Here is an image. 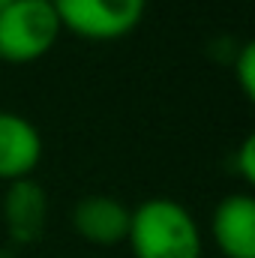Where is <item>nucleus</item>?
<instances>
[{
	"label": "nucleus",
	"instance_id": "nucleus-1",
	"mask_svg": "<svg viewBox=\"0 0 255 258\" xmlns=\"http://www.w3.org/2000/svg\"><path fill=\"white\" fill-rule=\"evenodd\" d=\"M132 258H201L204 234L177 198L153 195L129 207L126 240Z\"/></svg>",
	"mask_w": 255,
	"mask_h": 258
},
{
	"label": "nucleus",
	"instance_id": "nucleus-2",
	"mask_svg": "<svg viewBox=\"0 0 255 258\" xmlns=\"http://www.w3.org/2000/svg\"><path fill=\"white\" fill-rule=\"evenodd\" d=\"M63 27L54 12V3L45 0H15L0 12V60L3 63H33L45 57Z\"/></svg>",
	"mask_w": 255,
	"mask_h": 258
},
{
	"label": "nucleus",
	"instance_id": "nucleus-3",
	"mask_svg": "<svg viewBox=\"0 0 255 258\" xmlns=\"http://www.w3.org/2000/svg\"><path fill=\"white\" fill-rule=\"evenodd\" d=\"M60 27L78 39L114 42L129 36L144 12L147 0H54Z\"/></svg>",
	"mask_w": 255,
	"mask_h": 258
},
{
	"label": "nucleus",
	"instance_id": "nucleus-4",
	"mask_svg": "<svg viewBox=\"0 0 255 258\" xmlns=\"http://www.w3.org/2000/svg\"><path fill=\"white\" fill-rule=\"evenodd\" d=\"M210 237L222 258H255V198L249 189L228 192L216 201Z\"/></svg>",
	"mask_w": 255,
	"mask_h": 258
},
{
	"label": "nucleus",
	"instance_id": "nucleus-5",
	"mask_svg": "<svg viewBox=\"0 0 255 258\" xmlns=\"http://www.w3.org/2000/svg\"><path fill=\"white\" fill-rule=\"evenodd\" d=\"M72 228L81 240L93 246H114L126 240L129 228V207L105 192L84 195L72 207Z\"/></svg>",
	"mask_w": 255,
	"mask_h": 258
},
{
	"label": "nucleus",
	"instance_id": "nucleus-6",
	"mask_svg": "<svg viewBox=\"0 0 255 258\" xmlns=\"http://www.w3.org/2000/svg\"><path fill=\"white\" fill-rule=\"evenodd\" d=\"M42 162V135L33 120L15 111H0V180L15 183Z\"/></svg>",
	"mask_w": 255,
	"mask_h": 258
},
{
	"label": "nucleus",
	"instance_id": "nucleus-7",
	"mask_svg": "<svg viewBox=\"0 0 255 258\" xmlns=\"http://www.w3.org/2000/svg\"><path fill=\"white\" fill-rule=\"evenodd\" d=\"M3 219H6V231L15 243L39 240L42 231H45V219H48L45 189L33 177L9 183L6 198H3Z\"/></svg>",
	"mask_w": 255,
	"mask_h": 258
},
{
	"label": "nucleus",
	"instance_id": "nucleus-8",
	"mask_svg": "<svg viewBox=\"0 0 255 258\" xmlns=\"http://www.w3.org/2000/svg\"><path fill=\"white\" fill-rule=\"evenodd\" d=\"M231 69H234V78H237L243 96L252 99L255 96V45L252 42H243V45L234 51V57H231Z\"/></svg>",
	"mask_w": 255,
	"mask_h": 258
},
{
	"label": "nucleus",
	"instance_id": "nucleus-9",
	"mask_svg": "<svg viewBox=\"0 0 255 258\" xmlns=\"http://www.w3.org/2000/svg\"><path fill=\"white\" fill-rule=\"evenodd\" d=\"M234 171L243 177V183H255V138L246 135L240 147L234 150Z\"/></svg>",
	"mask_w": 255,
	"mask_h": 258
},
{
	"label": "nucleus",
	"instance_id": "nucleus-10",
	"mask_svg": "<svg viewBox=\"0 0 255 258\" xmlns=\"http://www.w3.org/2000/svg\"><path fill=\"white\" fill-rule=\"evenodd\" d=\"M9 3H15V0H0V12H3V9H6Z\"/></svg>",
	"mask_w": 255,
	"mask_h": 258
},
{
	"label": "nucleus",
	"instance_id": "nucleus-11",
	"mask_svg": "<svg viewBox=\"0 0 255 258\" xmlns=\"http://www.w3.org/2000/svg\"><path fill=\"white\" fill-rule=\"evenodd\" d=\"M45 3H54V0H45Z\"/></svg>",
	"mask_w": 255,
	"mask_h": 258
}]
</instances>
